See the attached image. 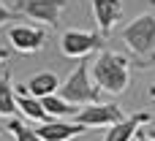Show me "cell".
I'll return each instance as SVG.
<instances>
[{
  "mask_svg": "<svg viewBox=\"0 0 155 141\" xmlns=\"http://www.w3.org/2000/svg\"><path fill=\"white\" fill-rule=\"evenodd\" d=\"M19 19H25L16 8H5L3 3H0V24H5V22H19Z\"/></svg>",
  "mask_w": 155,
  "mask_h": 141,
  "instance_id": "2e32d148",
  "label": "cell"
},
{
  "mask_svg": "<svg viewBox=\"0 0 155 141\" xmlns=\"http://www.w3.org/2000/svg\"><path fill=\"white\" fill-rule=\"evenodd\" d=\"M120 120H125V114L117 103H87L74 114V122L84 128H112Z\"/></svg>",
  "mask_w": 155,
  "mask_h": 141,
  "instance_id": "5b68a950",
  "label": "cell"
},
{
  "mask_svg": "<svg viewBox=\"0 0 155 141\" xmlns=\"http://www.w3.org/2000/svg\"><path fill=\"white\" fill-rule=\"evenodd\" d=\"M41 103H44L46 114H49V117H54V120H60V117H71V120H74V114L79 111V109H74V103H68V101H65L60 92L41 98Z\"/></svg>",
  "mask_w": 155,
  "mask_h": 141,
  "instance_id": "5bb4252c",
  "label": "cell"
},
{
  "mask_svg": "<svg viewBox=\"0 0 155 141\" xmlns=\"http://www.w3.org/2000/svg\"><path fill=\"white\" fill-rule=\"evenodd\" d=\"M57 92H60L68 103H74V106L98 103V98H101V87L90 82V62H87V57L68 73V79L60 84Z\"/></svg>",
  "mask_w": 155,
  "mask_h": 141,
  "instance_id": "3957f363",
  "label": "cell"
},
{
  "mask_svg": "<svg viewBox=\"0 0 155 141\" xmlns=\"http://www.w3.org/2000/svg\"><path fill=\"white\" fill-rule=\"evenodd\" d=\"M93 82L101 90L112 92V95L125 92V87L131 82V62H128V57H123L117 52H109V49H101L95 62H93Z\"/></svg>",
  "mask_w": 155,
  "mask_h": 141,
  "instance_id": "6da1fadb",
  "label": "cell"
},
{
  "mask_svg": "<svg viewBox=\"0 0 155 141\" xmlns=\"http://www.w3.org/2000/svg\"><path fill=\"white\" fill-rule=\"evenodd\" d=\"M120 14H123V3H120V0H93V16H95L98 30H101L104 38H106V35L114 30V24L120 22Z\"/></svg>",
  "mask_w": 155,
  "mask_h": 141,
  "instance_id": "ba28073f",
  "label": "cell"
},
{
  "mask_svg": "<svg viewBox=\"0 0 155 141\" xmlns=\"http://www.w3.org/2000/svg\"><path fill=\"white\" fill-rule=\"evenodd\" d=\"M5 128L14 133V139H16V141H44L41 136H38V130H33V128H27V125L16 122V120H8V122H5Z\"/></svg>",
  "mask_w": 155,
  "mask_h": 141,
  "instance_id": "9a60e30c",
  "label": "cell"
},
{
  "mask_svg": "<svg viewBox=\"0 0 155 141\" xmlns=\"http://www.w3.org/2000/svg\"><path fill=\"white\" fill-rule=\"evenodd\" d=\"M104 49V35L87 33V30H65L60 35V52L71 60H84L93 52Z\"/></svg>",
  "mask_w": 155,
  "mask_h": 141,
  "instance_id": "277c9868",
  "label": "cell"
},
{
  "mask_svg": "<svg viewBox=\"0 0 155 141\" xmlns=\"http://www.w3.org/2000/svg\"><path fill=\"white\" fill-rule=\"evenodd\" d=\"M27 92L33 95V98H46V95H54L57 90H60V79H57V73H52V71H41V73H35L27 84Z\"/></svg>",
  "mask_w": 155,
  "mask_h": 141,
  "instance_id": "7c38bea8",
  "label": "cell"
},
{
  "mask_svg": "<svg viewBox=\"0 0 155 141\" xmlns=\"http://www.w3.org/2000/svg\"><path fill=\"white\" fill-rule=\"evenodd\" d=\"M46 41V30L44 27H33V24H14L8 30V43L14 52L22 54H35Z\"/></svg>",
  "mask_w": 155,
  "mask_h": 141,
  "instance_id": "52a82bcc",
  "label": "cell"
},
{
  "mask_svg": "<svg viewBox=\"0 0 155 141\" xmlns=\"http://www.w3.org/2000/svg\"><path fill=\"white\" fill-rule=\"evenodd\" d=\"M8 54H11V52H8L5 46H0V62H5V60H8Z\"/></svg>",
  "mask_w": 155,
  "mask_h": 141,
  "instance_id": "ac0fdd59",
  "label": "cell"
},
{
  "mask_svg": "<svg viewBox=\"0 0 155 141\" xmlns=\"http://www.w3.org/2000/svg\"><path fill=\"white\" fill-rule=\"evenodd\" d=\"M147 122H150V114H147V111H139V114H134V117H125V120L114 122V125L106 130L104 141H131L136 136V130H139L142 125H147Z\"/></svg>",
  "mask_w": 155,
  "mask_h": 141,
  "instance_id": "30bf717a",
  "label": "cell"
},
{
  "mask_svg": "<svg viewBox=\"0 0 155 141\" xmlns=\"http://www.w3.org/2000/svg\"><path fill=\"white\" fill-rule=\"evenodd\" d=\"M68 0H16V11L27 19L41 22L44 27H54L60 22V14L65 11Z\"/></svg>",
  "mask_w": 155,
  "mask_h": 141,
  "instance_id": "8992f818",
  "label": "cell"
},
{
  "mask_svg": "<svg viewBox=\"0 0 155 141\" xmlns=\"http://www.w3.org/2000/svg\"><path fill=\"white\" fill-rule=\"evenodd\" d=\"M16 111L19 106H16V90L11 84V73L3 71L0 73V117H11Z\"/></svg>",
  "mask_w": 155,
  "mask_h": 141,
  "instance_id": "4fadbf2b",
  "label": "cell"
},
{
  "mask_svg": "<svg viewBox=\"0 0 155 141\" xmlns=\"http://www.w3.org/2000/svg\"><path fill=\"white\" fill-rule=\"evenodd\" d=\"M147 133H150V136H153V139H155V130H147Z\"/></svg>",
  "mask_w": 155,
  "mask_h": 141,
  "instance_id": "ffe728a7",
  "label": "cell"
},
{
  "mask_svg": "<svg viewBox=\"0 0 155 141\" xmlns=\"http://www.w3.org/2000/svg\"><path fill=\"white\" fill-rule=\"evenodd\" d=\"M136 141H155V139L147 133V130H142V128H139V130H136Z\"/></svg>",
  "mask_w": 155,
  "mask_h": 141,
  "instance_id": "e0dca14e",
  "label": "cell"
},
{
  "mask_svg": "<svg viewBox=\"0 0 155 141\" xmlns=\"http://www.w3.org/2000/svg\"><path fill=\"white\" fill-rule=\"evenodd\" d=\"M123 41L125 46L136 54L142 68H150L155 60V16L153 14H142L136 16L125 30H123Z\"/></svg>",
  "mask_w": 155,
  "mask_h": 141,
  "instance_id": "7a4b0ae2",
  "label": "cell"
},
{
  "mask_svg": "<svg viewBox=\"0 0 155 141\" xmlns=\"http://www.w3.org/2000/svg\"><path fill=\"white\" fill-rule=\"evenodd\" d=\"M147 92H150V98H153V101H155V87H150V90H147Z\"/></svg>",
  "mask_w": 155,
  "mask_h": 141,
  "instance_id": "d6986e66",
  "label": "cell"
},
{
  "mask_svg": "<svg viewBox=\"0 0 155 141\" xmlns=\"http://www.w3.org/2000/svg\"><path fill=\"white\" fill-rule=\"evenodd\" d=\"M16 106H19V111H22L27 120H33V122H49V120H54V117H49V114H46L44 103L27 92V87H25V84H22V87H16Z\"/></svg>",
  "mask_w": 155,
  "mask_h": 141,
  "instance_id": "8fae6325",
  "label": "cell"
},
{
  "mask_svg": "<svg viewBox=\"0 0 155 141\" xmlns=\"http://www.w3.org/2000/svg\"><path fill=\"white\" fill-rule=\"evenodd\" d=\"M38 136L44 141H71L74 136L84 133L87 128L79 125V122H65V120H49V122H41V128H35Z\"/></svg>",
  "mask_w": 155,
  "mask_h": 141,
  "instance_id": "9c48e42d",
  "label": "cell"
}]
</instances>
